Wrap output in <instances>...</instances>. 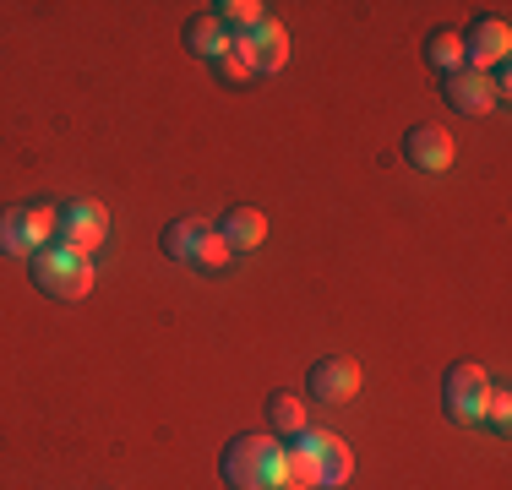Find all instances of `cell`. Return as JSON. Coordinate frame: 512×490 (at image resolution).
<instances>
[{
    "mask_svg": "<svg viewBox=\"0 0 512 490\" xmlns=\"http://www.w3.org/2000/svg\"><path fill=\"white\" fill-rule=\"evenodd\" d=\"M224 480L235 490H278V480H284V447L273 436H235L224 452Z\"/></svg>",
    "mask_w": 512,
    "mask_h": 490,
    "instance_id": "1",
    "label": "cell"
},
{
    "mask_svg": "<svg viewBox=\"0 0 512 490\" xmlns=\"http://www.w3.org/2000/svg\"><path fill=\"white\" fill-rule=\"evenodd\" d=\"M33 284H39L44 294H55V300H82V294L93 289V262L77 256V251H66V245H55V251H39Z\"/></svg>",
    "mask_w": 512,
    "mask_h": 490,
    "instance_id": "2",
    "label": "cell"
},
{
    "mask_svg": "<svg viewBox=\"0 0 512 490\" xmlns=\"http://www.w3.org/2000/svg\"><path fill=\"white\" fill-rule=\"evenodd\" d=\"M55 240V207H6L0 213V251L6 256H39Z\"/></svg>",
    "mask_w": 512,
    "mask_h": 490,
    "instance_id": "3",
    "label": "cell"
},
{
    "mask_svg": "<svg viewBox=\"0 0 512 490\" xmlns=\"http://www.w3.org/2000/svg\"><path fill=\"white\" fill-rule=\"evenodd\" d=\"M55 240L66 245V251H77V256H88V251H99V245L109 240V213L99 202H66V207H55Z\"/></svg>",
    "mask_w": 512,
    "mask_h": 490,
    "instance_id": "4",
    "label": "cell"
},
{
    "mask_svg": "<svg viewBox=\"0 0 512 490\" xmlns=\"http://www.w3.org/2000/svg\"><path fill=\"white\" fill-rule=\"evenodd\" d=\"M491 392L496 387H491V376H485V365H453V371H447L442 398H447V414H453L458 425H480Z\"/></svg>",
    "mask_w": 512,
    "mask_h": 490,
    "instance_id": "5",
    "label": "cell"
},
{
    "mask_svg": "<svg viewBox=\"0 0 512 490\" xmlns=\"http://www.w3.org/2000/svg\"><path fill=\"white\" fill-rule=\"evenodd\" d=\"M311 398L316 403H349L360 392V365L344 360V354H333V360H316L311 376H306Z\"/></svg>",
    "mask_w": 512,
    "mask_h": 490,
    "instance_id": "6",
    "label": "cell"
},
{
    "mask_svg": "<svg viewBox=\"0 0 512 490\" xmlns=\"http://www.w3.org/2000/svg\"><path fill=\"white\" fill-rule=\"evenodd\" d=\"M512 55V28L502 17H485L474 22V33L463 39V60H469V71H485V66H502Z\"/></svg>",
    "mask_w": 512,
    "mask_h": 490,
    "instance_id": "7",
    "label": "cell"
},
{
    "mask_svg": "<svg viewBox=\"0 0 512 490\" xmlns=\"http://www.w3.org/2000/svg\"><path fill=\"white\" fill-rule=\"evenodd\" d=\"M404 158L414 169H425V175H442V169L458 158V147H453V137H447L442 126H414L404 137Z\"/></svg>",
    "mask_w": 512,
    "mask_h": 490,
    "instance_id": "8",
    "label": "cell"
},
{
    "mask_svg": "<svg viewBox=\"0 0 512 490\" xmlns=\"http://www.w3.org/2000/svg\"><path fill=\"white\" fill-rule=\"evenodd\" d=\"M447 104H453L458 115H485V109L496 104V82L485 77V71L458 66L453 77H447Z\"/></svg>",
    "mask_w": 512,
    "mask_h": 490,
    "instance_id": "9",
    "label": "cell"
},
{
    "mask_svg": "<svg viewBox=\"0 0 512 490\" xmlns=\"http://www.w3.org/2000/svg\"><path fill=\"white\" fill-rule=\"evenodd\" d=\"M246 49H251V71H284V60H289V33H284V22L262 17V22L246 33Z\"/></svg>",
    "mask_w": 512,
    "mask_h": 490,
    "instance_id": "10",
    "label": "cell"
},
{
    "mask_svg": "<svg viewBox=\"0 0 512 490\" xmlns=\"http://www.w3.org/2000/svg\"><path fill=\"white\" fill-rule=\"evenodd\" d=\"M306 441H311V452H316V474H322V490H327V485H344L349 474H355V452H349L338 436H311V431H306Z\"/></svg>",
    "mask_w": 512,
    "mask_h": 490,
    "instance_id": "11",
    "label": "cell"
},
{
    "mask_svg": "<svg viewBox=\"0 0 512 490\" xmlns=\"http://www.w3.org/2000/svg\"><path fill=\"white\" fill-rule=\"evenodd\" d=\"M218 235H224L229 251H256L267 235V218L256 213V207H229V213L218 218Z\"/></svg>",
    "mask_w": 512,
    "mask_h": 490,
    "instance_id": "12",
    "label": "cell"
},
{
    "mask_svg": "<svg viewBox=\"0 0 512 490\" xmlns=\"http://www.w3.org/2000/svg\"><path fill=\"white\" fill-rule=\"evenodd\" d=\"M229 39H235V33H229L213 11H202V17L186 22V49H191V55H202V60H218L229 49Z\"/></svg>",
    "mask_w": 512,
    "mask_h": 490,
    "instance_id": "13",
    "label": "cell"
},
{
    "mask_svg": "<svg viewBox=\"0 0 512 490\" xmlns=\"http://www.w3.org/2000/svg\"><path fill=\"white\" fill-rule=\"evenodd\" d=\"M425 60H431L436 71H447V77H453V71L463 66V33H453V28L431 33V39H425Z\"/></svg>",
    "mask_w": 512,
    "mask_h": 490,
    "instance_id": "14",
    "label": "cell"
},
{
    "mask_svg": "<svg viewBox=\"0 0 512 490\" xmlns=\"http://www.w3.org/2000/svg\"><path fill=\"white\" fill-rule=\"evenodd\" d=\"M273 431L278 436H306V398H300V392H278L273 398Z\"/></svg>",
    "mask_w": 512,
    "mask_h": 490,
    "instance_id": "15",
    "label": "cell"
},
{
    "mask_svg": "<svg viewBox=\"0 0 512 490\" xmlns=\"http://www.w3.org/2000/svg\"><path fill=\"white\" fill-rule=\"evenodd\" d=\"M229 262V245L218 229H202L197 235V251H191V267H202V273H218V267Z\"/></svg>",
    "mask_w": 512,
    "mask_h": 490,
    "instance_id": "16",
    "label": "cell"
},
{
    "mask_svg": "<svg viewBox=\"0 0 512 490\" xmlns=\"http://www.w3.org/2000/svg\"><path fill=\"white\" fill-rule=\"evenodd\" d=\"M213 17L224 22V28H240V33H251L256 22H262V6H256V0H218V6H213Z\"/></svg>",
    "mask_w": 512,
    "mask_h": 490,
    "instance_id": "17",
    "label": "cell"
},
{
    "mask_svg": "<svg viewBox=\"0 0 512 490\" xmlns=\"http://www.w3.org/2000/svg\"><path fill=\"white\" fill-rule=\"evenodd\" d=\"M207 224H169L164 229V256H175V262H191V251H197V235Z\"/></svg>",
    "mask_w": 512,
    "mask_h": 490,
    "instance_id": "18",
    "label": "cell"
},
{
    "mask_svg": "<svg viewBox=\"0 0 512 490\" xmlns=\"http://www.w3.org/2000/svg\"><path fill=\"white\" fill-rule=\"evenodd\" d=\"M218 71H224L229 82H246L251 77V49H246V39H229V49L218 55Z\"/></svg>",
    "mask_w": 512,
    "mask_h": 490,
    "instance_id": "19",
    "label": "cell"
},
{
    "mask_svg": "<svg viewBox=\"0 0 512 490\" xmlns=\"http://www.w3.org/2000/svg\"><path fill=\"white\" fill-rule=\"evenodd\" d=\"M485 420H491L496 431H507V420H512V398H507V392H491V403H485Z\"/></svg>",
    "mask_w": 512,
    "mask_h": 490,
    "instance_id": "20",
    "label": "cell"
}]
</instances>
